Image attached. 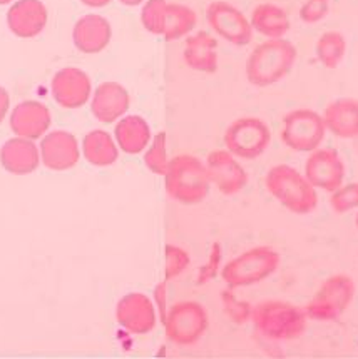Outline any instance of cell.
<instances>
[{
  "instance_id": "obj_37",
  "label": "cell",
  "mask_w": 358,
  "mask_h": 359,
  "mask_svg": "<svg viewBox=\"0 0 358 359\" xmlns=\"http://www.w3.org/2000/svg\"><path fill=\"white\" fill-rule=\"evenodd\" d=\"M355 226L358 227V214H357V217H355Z\"/></svg>"
},
{
  "instance_id": "obj_21",
  "label": "cell",
  "mask_w": 358,
  "mask_h": 359,
  "mask_svg": "<svg viewBox=\"0 0 358 359\" xmlns=\"http://www.w3.org/2000/svg\"><path fill=\"white\" fill-rule=\"evenodd\" d=\"M111 24L104 17L89 14L77 20L74 27V43L84 54H99L111 41Z\"/></svg>"
},
{
  "instance_id": "obj_33",
  "label": "cell",
  "mask_w": 358,
  "mask_h": 359,
  "mask_svg": "<svg viewBox=\"0 0 358 359\" xmlns=\"http://www.w3.org/2000/svg\"><path fill=\"white\" fill-rule=\"evenodd\" d=\"M8 107H11V97H8V92L0 87V122L6 119Z\"/></svg>"
},
{
  "instance_id": "obj_24",
  "label": "cell",
  "mask_w": 358,
  "mask_h": 359,
  "mask_svg": "<svg viewBox=\"0 0 358 359\" xmlns=\"http://www.w3.org/2000/svg\"><path fill=\"white\" fill-rule=\"evenodd\" d=\"M116 141L126 154H139L147 147L151 139V129L147 122L139 116H128L116 126Z\"/></svg>"
},
{
  "instance_id": "obj_31",
  "label": "cell",
  "mask_w": 358,
  "mask_h": 359,
  "mask_svg": "<svg viewBox=\"0 0 358 359\" xmlns=\"http://www.w3.org/2000/svg\"><path fill=\"white\" fill-rule=\"evenodd\" d=\"M330 0H307L300 8V19L307 24H317L329 14Z\"/></svg>"
},
{
  "instance_id": "obj_28",
  "label": "cell",
  "mask_w": 358,
  "mask_h": 359,
  "mask_svg": "<svg viewBox=\"0 0 358 359\" xmlns=\"http://www.w3.org/2000/svg\"><path fill=\"white\" fill-rule=\"evenodd\" d=\"M144 164L158 176H166V170H168L169 165L168 154H166V133L156 134L151 147L144 154Z\"/></svg>"
},
{
  "instance_id": "obj_14",
  "label": "cell",
  "mask_w": 358,
  "mask_h": 359,
  "mask_svg": "<svg viewBox=\"0 0 358 359\" xmlns=\"http://www.w3.org/2000/svg\"><path fill=\"white\" fill-rule=\"evenodd\" d=\"M116 319L129 332L147 334L156 326V311L146 294L129 292L117 303Z\"/></svg>"
},
{
  "instance_id": "obj_11",
  "label": "cell",
  "mask_w": 358,
  "mask_h": 359,
  "mask_svg": "<svg viewBox=\"0 0 358 359\" xmlns=\"http://www.w3.org/2000/svg\"><path fill=\"white\" fill-rule=\"evenodd\" d=\"M208 24L218 36L234 46H246L253 39V27L237 7L226 2H213L206 11Z\"/></svg>"
},
{
  "instance_id": "obj_35",
  "label": "cell",
  "mask_w": 358,
  "mask_h": 359,
  "mask_svg": "<svg viewBox=\"0 0 358 359\" xmlns=\"http://www.w3.org/2000/svg\"><path fill=\"white\" fill-rule=\"evenodd\" d=\"M119 2L124 4V6H139L142 0H119Z\"/></svg>"
},
{
  "instance_id": "obj_8",
  "label": "cell",
  "mask_w": 358,
  "mask_h": 359,
  "mask_svg": "<svg viewBox=\"0 0 358 359\" xmlns=\"http://www.w3.org/2000/svg\"><path fill=\"white\" fill-rule=\"evenodd\" d=\"M326 127L320 114L312 109H296L283 119L281 139L293 151L312 152L325 137Z\"/></svg>"
},
{
  "instance_id": "obj_22",
  "label": "cell",
  "mask_w": 358,
  "mask_h": 359,
  "mask_svg": "<svg viewBox=\"0 0 358 359\" xmlns=\"http://www.w3.org/2000/svg\"><path fill=\"white\" fill-rule=\"evenodd\" d=\"M323 122L331 134L342 139L358 137V100L338 99L323 112Z\"/></svg>"
},
{
  "instance_id": "obj_12",
  "label": "cell",
  "mask_w": 358,
  "mask_h": 359,
  "mask_svg": "<svg viewBox=\"0 0 358 359\" xmlns=\"http://www.w3.org/2000/svg\"><path fill=\"white\" fill-rule=\"evenodd\" d=\"M305 177L318 189L326 192L337 191L345 179L342 157L335 149H315L305 164Z\"/></svg>"
},
{
  "instance_id": "obj_4",
  "label": "cell",
  "mask_w": 358,
  "mask_h": 359,
  "mask_svg": "<svg viewBox=\"0 0 358 359\" xmlns=\"http://www.w3.org/2000/svg\"><path fill=\"white\" fill-rule=\"evenodd\" d=\"M253 323L270 339L291 341L307 330V311L285 301H263L251 313Z\"/></svg>"
},
{
  "instance_id": "obj_23",
  "label": "cell",
  "mask_w": 358,
  "mask_h": 359,
  "mask_svg": "<svg viewBox=\"0 0 358 359\" xmlns=\"http://www.w3.org/2000/svg\"><path fill=\"white\" fill-rule=\"evenodd\" d=\"M218 42L208 32H198L190 37L185 46V60L191 69L213 74L218 69Z\"/></svg>"
},
{
  "instance_id": "obj_19",
  "label": "cell",
  "mask_w": 358,
  "mask_h": 359,
  "mask_svg": "<svg viewBox=\"0 0 358 359\" xmlns=\"http://www.w3.org/2000/svg\"><path fill=\"white\" fill-rule=\"evenodd\" d=\"M129 94L117 82H102L94 92L91 111L94 117L104 124L121 119L129 109Z\"/></svg>"
},
{
  "instance_id": "obj_16",
  "label": "cell",
  "mask_w": 358,
  "mask_h": 359,
  "mask_svg": "<svg viewBox=\"0 0 358 359\" xmlns=\"http://www.w3.org/2000/svg\"><path fill=\"white\" fill-rule=\"evenodd\" d=\"M42 162L51 170H67L77 164L81 157L79 142L74 134L65 130H54L42 139Z\"/></svg>"
},
{
  "instance_id": "obj_6",
  "label": "cell",
  "mask_w": 358,
  "mask_h": 359,
  "mask_svg": "<svg viewBox=\"0 0 358 359\" xmlns=\"http://www.w3.org/2000/svg\"><path fill=\"white\" fill-rule=\"evenodd\" d=\"M141 20L150 32L163 36L166 41H176L196 27V14L190 7L166 0H147Z\"/></svg>"
},
{
  "instance_id": "obj_13",
  "label": "cell",
  "mask_w": 358,
  "mask_h": 359,
  "mask_svg": "<svg viewBox=\"0 0 358 359\" xmlns=\"http://www.w3.org/2000/svg\"><path fill=\"white\" fill-rule=\"evenodd\" d=\"M209 182L226 196L238 194L248 184V174L230 151H213L206 159Z\"/></svg>"
},
{
  "instance_id": "obj_29",
  "label": "cell",
  "mask_w": 358,
  "mask_h": 359,
  "mask_svg": "<svg viewBox=\"0 0 358 359\" xmlns=\"http://www.w3.org/2000/svg\"><path fill=\"white\" fill-rule=\"evenodd\" d=\"M330 205L337 214H345L358 208V182L340 186L330 198Z\"/></svg>"
},
{
  "instance_id": "obj_1",
  "label": "cell",
  "mask_w": 358,
  "mask_h": 359,
  "mask_svg": "<svg viewBox=\"0 0 358 359\" xmlns=\"http://www.w3.org/2000/svg\"><path fill=\"white\" fill-rule=\"evenodd\" d=\"M266 189L288 211L307 216L318 205L317 189L300 170L291 165H274L265 177Z\"/></svg>"
},
{
  "instance_id": "obj_34",
  "label": "cell",
  "mask_w": 358,
  "mask_h": 359,
  "mask_svg": "<svg viewBox=\"0 0 358 359\" xmlns=\"http://www.w3.org/2000/svg\"><path fill=\"white\" fill-rule=\"evenodd\" d=\"M81 2H84L86 6H89V7H104V6H107L111 0H81Z\"/></svg>"
},
{
  "instance_id": "obj_15",
  "label": "cell",
  "mask_w": 358,
  "mask_h": 359,
  "mask_svg": "<svg viewBox=\"0 0 358 359\" xmlns=\"http://www.w3.org/2000/svg\"><path fill=\"white\" fill-rule=\"evenodd\" d=\"M52 95L60 107L77 109L89 100L91 79L86 72L76 67H65L52 79Z\"/></svg>"
},
{
  "instance_id": "obj_32",
  "label": "cell",
  "mask_w": 358,
  "mask_h": 359,
  "mask_svg": "<svg viewBox=\"0 0 358 359\" xmlns=\"http://www.w3.org/2000/svg\"><path fill=\"white\" fill-rule=\"evenodd\" d=\"M156 301H158V308L161 314V321H166V316H168V311H166V283H161L154 291Z\"/></svg>"
},
{
  "instance_id": "obj_7",
  "label": "cell",
  "mask_w": 358,
  "mask_h": 359,
  "mask_svg": "<svg viewBox=\"0 0 358 359\" xmlns=\"http://www.w3.org/2000/svg\"><path fill=\"white\" fill-rule=\"evenodd\" d=\"M353 297L355 283L350 276H330L307 304V316L317 321H335L348 309Z\"/></svg>"
},
{
  "instance_id": "obj_18",
  "label": "cell",
  "mask_w": 358,
  "mask_h": 359,
  "mask_svg": "<svg viewBox=\"0 0 358 359\" xmlns=\"http://www.w3.org/2000/svg\"><path fill=\"white\" fill-rule=\"evenodd\" d=\"M51 127V111L37 100L20 102L11 116V129L19 137L34 141L47 133Z\"/></svg>"
},
{
  "instance_id": "obj_36",
  "label": "cell",
  "mask_w": 358,
  "mask_h": 359,
  "mask_svg": "<svg viewBox=\"0 0 358 359\" xmlns=\"http://www.w3.org/2000/svg\"><path fill=\"white\" fill-rule=\"evenodd\" d=\"M8 2H12V0H0V6H4V4H8Z\"/></svg>"
},
{
  "instance_id": "obj_30",
  "label": "cell",
  "mask_w": 358,
  "mask_h": 359,
  "mask_svg": "<svg viewBox=\"0 0 358 359\" xmlns=\"http://www.w3.org/2000/svg\"><path fill=\"white\" fill-rule=\"evenodd\" d=\"M190 264V256L181 248L166 246V279L179 276Z\"/></svg>"
},
{
  "instance_id": "obj_26",
  "label": "cell",
  "mask_w": 358,
  "mask_h": 359,
  "mask_svg": "<svg viewBox=\"0 0 358 359\" xmlns=\"http://www.w3.org/2000/svg\"><path fill=\"white\" fill-rule=\"evenodd\" d=\"M82 152L91 164L99 165V168L114 164L119 156L114 141L106 130H93L87 134L82 141Z\"/></svg>"
},
{
  "instance_id": "obj_27",
  "label": "cell",
  "mask_w": 358,
  "mask_h": 359,
  "mask_svg": "<svg viewBox=\"0 0 358 359\" xmlns=\"http://www.w3.org/2000/svg\"><path fill=\"white\" fill-rule=\"evenodd\" d=\"M315 50L323 67L337 69L338 64L343 60L345 52H347V41L340 32L330 30L318 39Z\"/></svg>"
},
{
  "instance_id": "obj_17",
  "label": "cell",
  "mask_w": 358,
  "mask_h": 359,
  "mask_svg": "<svg viewBox=\"0 0 358 359\" xmlns=\"http://www.w3.org/2000/svg\"><path fill=\"white\" fill-rule=\"evenodd\" d=\"M7 24L17 37L32 39L47 24V8L41 0H19L7 12Z\"/></svg>"
},
{
  "instance_id": "obj_5",
  "label": "cell",
  "mask_w": 358,
  "mask_h": 359,
  "mask_svg": "<svg viewBox=\"0 0 358 359\" xmlns=\"http://www.w3.org/2000/svg\"><path fill=\"white\" fill-rule=\"evenodd\" d=\"M279 268V254L268 246L253 248L223 268V279L231 287L253 286L265 281Z\"/></svg>"
},
{
  "instance_id": "obj_10",
  "label": "cell",
  "mask_w": 358,
  "mask_h": 359,
  "mask_svg": "<svg viewBox=\"0 0 358 359\" xmlns=\"http://www.w3.org/2000/svg\"><path fill=\"white\" fill-rule=\"evenodd\" d=\"M164 326L166 334L173 343L194 344L208 330V314L201 304L185 301L173 306L166 316Z\"/></svg>"
},
{
  "instance_id": "obj_3",
  "label": "cell",
  "mask_w": 358,
  "mask_h": 359,
  "mask_svg": "<svg viewBox=\"0 0 358 359\" xmlns=\"http://www.w3.org/2000/svg\"><path fill=\"white\" fill-rule=\"evenodd\" d=\"M166 191L178 203L199 204L209 194V177L206 165L198 157L176 156L169 161L166 170Z\"/></svg>"
},
{
  "instance_id": "obj_9",
  "label": "cell",
  "mask_w": 358,
  "mask_h": 359,
  "mask_svg": "<svg viewBox=\"0 0 358 359\" xmlns=\"http://www.w3.org/2000/svg\"><path fill=\"white\" fill-rule=\"evenodd\" d=\"M270 141V127L258 117H241L234 121L225 134V146L231 154L250 161L263 154Z\"/></svg>"
},
{
  "instance_id": "obj_20",
  "label": "cell",
  "mask_w": 358,
  "mask_h": 359,
  "mask_svg": "<svg viewBox=\"0 0 358 359\" xmlns=\"http://www.w3.org/2000/svg\"><path fill=\"white\" fill-rule=\"evenodd\" d=\"M0 162L4 169L15 176H25L39 168L41 154L39 149L30 139L14 137L4 144L0 149Z\"/></svg>"
},
{
  "instance_id": "obj_25",
  "label": "cell",
  "mask_w": 358,
  "mask_h": 359,
  "mask_svg": "<svg viewBox=\"0 0 358 359\" xmlns=\"http://www.w3.org/2000/svg\"><path fill=\"white\" fill-rule=\"evenodd\" d=\"M251 27L261 36L270 39H281L290 30V19L281 7L273 4H261L253 11Z\"/></svg>"
},
{
  "instance_id": "obj_2",
  "label": "cell",
  "mask_w": 358,
  "mask_h": 359,
  "mask_svg": "<svg viewBox=\"0 0 358 359\" xmlns=\"http://www.w3.org/2000/svg\"><path fill=\"white\" fill-rule=\"evenodd\" d=\"M295 60L293 43L285 39H272L260 43L248 57L246 77L256 87L273 86L291 72Z\"/></svg>"
}]
</instances>
